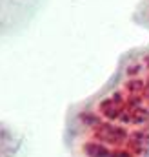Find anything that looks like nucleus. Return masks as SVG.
Masks as SVG:
<instances>
[{
    "label": "nucleus",
    "instance_id": "obj_1",
    "mask_svg": "<svg viewBox=\"0 0 149 157\" xmlns=\"http://www.w3.org/2000/svg\"><path fill=\"white\" fill-rule=\"evenodd\" d=\"M146 157H149V152H147V154H146Z\"/></svg>",
    "mask_w": 149,
    "mask_h": 157
}]
</instances>
